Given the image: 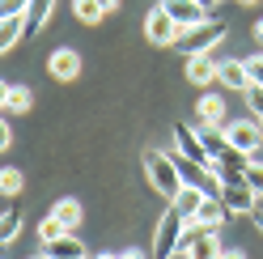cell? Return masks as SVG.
I'll return each instance as SVG.
<instances>
[{"mask_svg":"<svg viewBox=\"0 0 263 259\" xmlns=\"http://www.w3.org/2000/svg\"><path fill=\"white\" fill-rule=\"evenodd\" d=\"M221 204L229 208V217H234V213H251V208H255V191L246 183H225L221 187Z\"/></svg>","mask_w":263,"mask_h":259,"instance_id":"11","label":"cell"},{"mask_svg":"<svg viewBox=\"0 0 263 259\" xmlns=\"http://www.w3.org/2000/svg\"><path fill=\"white\" fill-rule=\"evenodd\" d=\"M217 72H221V64L212 55H191L187 60V81H191V85H212Z\"/></svg>","mask_w":263,"mask_h":259,"instance_id":"14","label":"cell"},{"mask_svg":"<svg viewBox=\"0 0 263 259\" xmlns=\"http://www.w3.org/2000/svg\"><path fill=\"white\" fill-rule=\"evenodd\" d=\"M98 5H102L106 13H115V9H119V0H98Z\"/></svg>","mask_w":263,"mask_h":259,"instance_id":"30","label":"cell"},{"mask_svg":"<svg viewBox=\"0 0 263 259\" xmlns=\"http://www.w3.org/2000/svg\"><path fill=\"white\" fill-rule=\"evenodd\" d=\"M170 204L191 221V217H195V208L204 204V191H200V187H183V191H178V200H170Z\"/></svg>","mask_w":263,"mask_h":259,"instance_id":"18","label":"cell"},{"mask_svg":"<svg viewBox=\"0 0 263 259\" xmlns=\"http://www.w3.org/2000/svg\"><path fill=\"white\" fill-rule=\"evenodd\" d=\"M234 5H259V0H234Z\"/></svg>","mask_w":263,"mask_h":259,"instance_id":"32","label":"cell"},{"mask_svg":"<svg viewBox=\"0 0 263 259\" xmlns=\"http://www.w3.org/2000/svg\"><path fill=\"white\" fill-rule=\"evenodd\" d=\"M30 0H0V17H9V13H26Z\"/></svg>","mask_w":263,"mask_h":259,"instance_id":"26","label":"cell"},{"mask_svg":"<svg viewBox=\"0 0 263 259\" xmlns=\"http://www.w3.org/2000/svg\"><path fill=\"white\" fill-rule=\"evenodd\" d=\"M47 72H51L55 81H77V72H81V55L68 51V47H60V51H51V60H47Z\"/></svg>","mask_w":263,"mask_h":259,"instance_id":"10","label":"cell"},{"mask_svg":"<svg viewBox=\"0 0 263 259\" xmlns=\"http://www.w3.org/2000/svg\"><path fill=\"white\" fill-rule=\"evenodd\" d=\"M221 259H246V255H242V251H229V247H225V251H221Z\"/></svg>","mask_w":263,"mask_h":259,"instance_id":"29","label":"cell"},{"mask_svg":"<svg viewBox=\"0 0 263 259\" xmlns=\"http://www.w3.org/2000/svg\"><path fill=\"white\" fill-rule=\"evenodd\" d=\"M51 213H55L64 225H68V230H77V225H81V217H85L77 200H55V204H51Z\"/></svg>","mask_w":263,"mask_h":259,"instance_id":"19","label":"cell"},{"mask_svg":"<svg viewBox=\"0 0 263 259\" xmlns=\"http://www.w3.org/2000/svg\"><path fill=\"white\" fill-rule=\"evenodd\" d=\"M64 234H68V225H64L55 213H51V217H43V225H39V238H43V247H47V242H55V238H64Z\"/></svg>","mask_w":263,"mask_h":259,"instance_id":"22","label":"cell"},{"mask_svg":"<svg viewBox=\"0 0 263 259\" xmlns=\"http://www.w3.org/2000/svg\"><path fill=\"white\" fill-rule=\"evenodd\" d=\"M161 5L170 9V17L178 22V26H200V22H208L212 13H208V5H200V0H161Z\"/></svg>","mask_w":263,"mask_h":259,"instance_id":"8","label":"cell"},{"mask_svg":"<svg viewBox=\"0 0 263 259\" xmlns=\"http://www.w3.org/2000/svg\"><path fill=\"white\" fill-rule=\"evenodd\" d=\"M174 149L187 153L191 161H200V166H212V161H217V157H212V149L204 144V136L195 132L191 123H174Z\"/></svg>","mask_w":263,"mask_h":259,"instance_id":"5","label":"cell"},{"mask_svg":"<svg viewBox=\"0 0 263 259\" xmlns=\"http://www.w3.org/2000/svg\"><path fill=\"white\" fill-rule=\"evenodd\" d=\"M98 259H140V251L127 247V251H106V255H98Z\"/></svg>","mask_w":263,"mask_h":259,"instance_id":"27","label":"cell"},{"mask_svg":"<svg viewBox=\"0 0 263 259\" xmlns=\"http://www.w3.org/2000/svg\"><path fill=\"white\" fill-rule=\"evenodd\" d=\"M43 251L51 255V259H85V247H81V242L72 238V230L64 234V238H55V242H47Z\"/></svg>","mask_w":263,"mask_h":259,"instance_id":"15","label":"cell"},{"mask_svg":"<svg viewBox=\"0 0 263 259\" xmlns=\"http://www.w3.org/2000/svg\"><path fill=\"white\" fill-rule=\"evenodd\" d=\"M200 5H212V0H200Z\"/></svg>","mask_w":263,"mask_h":259,"instance_id":"34","label":"cell"},{"mask_svg":"<svg viewBox=\"0 0 263 259\" xmlns=\"http://www.w3.org/2000/svg\"><path fill=\"white\" fill-rule=\"evenodd\" d=\"M17 230H22V213L17 208H5V217H0V247H9L17 238Z\"/></svg>","mask_w":263,"mask_h":259,"instance_id":"21","label":"cell"},{"mask_svg":"<svg viewBox=\"0 0 263 259\" xmlns=\"http://www.w3.org/2000/svg\"><path fill=\"white\" fill-rule=\"evenodd\" d=\"M51 9H55V0H30V9H26L30 34H39V30L47 26V17H51Z\"/></svg>","mask_w":263,"mask_h":259,"instance_id":"17","label":"cell"},{"mask_svg":"<svg viewBox=\"0 0 263 259\" xmlns=\"http://www.w3.org/2000/svg\"><path fill=\"white\" fill-rule=\"evenodd\" d=\"M200 123L204 127H225L229 119H225V102L217 98V94H208V98L200 102Z\"/></svg>","mask_w":263,"mask_h":259,"instance_id":"16","label":"cell"},{"mask_svg":"<svg viewBox=\"0 0 263 259\" xmlns=\"http://www.w3.org/2000/svg\"><path fill=\"white\" fill-rule=\"evenodd\" d=\"M217 81H221L225 89L246 94V89H251V72H246V60H225V64H221V72H217Z\"/></svg>","mask_w":263,"mask_h":259,"instance_id":"12","label":"cell"},{"mask_svg":"<svg viewBox=\"0 0 263 259\" xmlns=\"http://www.w3.org/2000/svg\"><path fill=\"white\" fill-rule=\"evenodd\" d=\"M229 221V208L221 204V196H204V204L195 208V217L187 221V225H204V230H217V225H225Z\"/></svg>","mask_w":263,"mask_h":259,"instance_id":"9","label":"cell"},{"mask_svg":"<svg viewBox=\"0 0 263 259\" xmlns=\"http://www.w3.org/2000/svg\"><path fill=\"white\" fill-rule=\"evenodd\" d=\"M246 102H251L255 115H263V85H251V89H246Z\"/></svg>","mask_w":263,"mask_h":259,"instance_id":"25","label":"cell"},{"mask_svg":"<svg viewBox=\"0 0 263 259\" xmlns=\"http://www.w3.org/2000/svg\"><path fill=\"white\" fill-rule=\"evenodd\" d=\"M178 34H183V26L170 17V9H166V5L149 9V17H144V39H149V43H157V47H174Z\"/></svg>","mask_w":263,"mask_h":259,"instance_id":"4","label":"cell"},{"mask_svg":"<svg viewBox=\"0 0 263 259\" xmlns=\"http://www.w3.org/2000/svg\"><path fill=\"white\" fill-rule=\"evenodd\" d=\"M183 234H187V217L170 204L166 213H161V221H157V234H153V259H174Z\"/></svg>","mask_w":263,"mask_h":259,"instance_id":"3","label":"cell"},{"mask_svg":"<svg viewBox=\"0 0 263 259\" xmlns=\"http://www.w3.org/2000/svg\"><path fill=\"white\" fill-rule=\"evenodd\" d=\"M30 259H51V255H47V251H43V255H30Z\"/></svg>","mask_w":263,"mask_h":259,"instance_id":"33","label":"cell"},{"mask_svg":"<svg viewBox=\"0 0 263 259\" xmlns=\"http://www.w3.org/2000/svg\"><path fill=\"white\" fill-rule=\"evenodd\" d=\"M0 106H5V115H22V110L34 106V94H30L26 85H13L9 81V85L0 89Z\"/></svg>","mask_w":263,"mask_h":259,"instance_id":"13","label":"cell"},{"mask_svg":"<svg viewBox=\"0 0 263 259\" xmlns=\"http://www.w3.org/2000/svg\"><path fill=\"white\" fill-rule=\"evenodd\" d=\"M22 170H13V166H5V170H0V187H5V196H17V191H22Z\"/></svg>","mask_w":263,"mask_h":259,"instance_id":"24","label":"cell"},{"mask_svg":"<svg viewBox=\"0 0 263 259\" xmlns=\"http://www.w3.org/2000/svg\"><path fill=\"white\" fill-rule=\"evenodd\" d=\"M144 174H149V183L166 200H178V191L187 187L183 174H178V166H174V153H166V149H149L144 153Z\"/></svg>","mask_w":263,"mask_h":259,"instance_id":"1","label":"cell"},{"mask_svg":"<svg viewBox=\"0 0 263 259\" xmlns=\"http://www.w3.org/2000/svg\"><path fill=\"white\" fill-rule=\"evenodd\" d=\"M242 183L255 191V196H263V161H251V166L242 170Z\"/></svg>","mask_w":263,"mask_h":259,"instance_id":"23","label":"cell"},{"mask_svg":"<svg viewBox=\"0 0 263 259\" xmlns=\"http://www.w3.org/2000/svg\"><path fill=\"white\" fill-rule=\"evenodd\" d=\"M178 247H187L191 259H221V242H217V230H204V225H187V234Z\"/></svg>","mask_w":263,"mask_h":259,"instance_id":"6","label":"cell"},{"mask_svg":"<svg viewBox=\"0 0 263 259\" xmlns=\"http://www.w3.org/2000/svg\"><path fill=\"white\" fill-rule=\"evenodd\" d=\"M259 123H263V115H259Z\"/></svg>","mask_w":263,"mask_h":259,"instance_id":"35","label":"cell"},{"mask_svg":"<svg viewBox=\"0 0 263 259\" xmlns=\"http://www.w3.org/2000/svg\"><path fill=\"white\" fill-rule=\"evenodd\" d=\"M9 144H13V127H9V119H5V123H0V149H9Z\"/></svg>","mask_w":263,"mask_h":259,"instance_id":"28","label":"cell"},{"mask_svg":"<svg viewBox=\"0 0 263 259\" xmlns=\"http://www.w3.org/2000/svg\"><path fill=\"white\" fill-rule=\"evenodd\" d=\"M255 39H259V47H263V17L255 22Z\"/></svg>","mask_w":263,"mask_h":259,"instance_id":"31","label":"cell"},{"mask_svg":"<svg viewBox=\"0 0 263 259\" xmlns=\"http://www.w3.org/2000/svg\"><path fill=\"white\" fill-rule=\"evenodd\" d=\"M225 136H229V144H234V149H242L246 157H255L259 144H263V123H255V119L225 123Z\"/></svg>","mask_w":263,"mask_h":259,"instance_id":"7","label":"cell"},{"mask_svg":"<svg viewBox=\"0 0 263 259\" xmlns=\"http://www.w3.org/2000/svg\"><path fill=\"white\" fill-rule=\"evenodd\" d=\"M221 39H225V22H221V17H208V22H200V26H187L183 34H178L174 51H183L187 60H191V55H212V47H217Z\"/></svg>","mask_w":263,"mask_h":259,"instance_id":"2","label":"cell"},{"mask_svg":"<svg viewBox=\"0 0 263 259\" xmlns=\"http://www.w3.org/2000/svg\"><path fill=\"white\" fill-rule=\"evenodd\" d=\"M72 13H77V17L85 22V26H98V22L106 17V9L98 5V0H72Z\"/></svg>","mask_w":263,"mask_h":259,"instance_id":"20","label":"cell"}]
</instances>
